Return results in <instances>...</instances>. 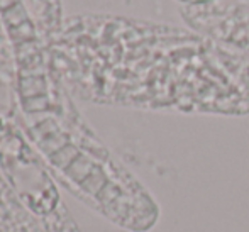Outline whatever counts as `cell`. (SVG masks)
Instances as JSON below:
<instances>
[{
    "instance_id": "6da1fadb",
    "label": "cell",
    "mask_w": 249,
    "mask_h": 232,
    "mask_svg": "<svg viewBox=\"0 0 249 232\" xmlns=\"http://www.w3.org/2000/svg\"><path fill=\"white\" fill-rule=\"evenodd\" d=\"M97 98L146 110L249 114V56L190 27L124 17L90 20Z\"/></svg>"
},
{
    "instance_id": "7a4b0ae2",
    "label": "cell",
    "mask_w": 249,
    "mask_h": 232,
    "mask_svg": "<svg viewBox=\"0 0 249 232\" xmlns=\"http://www.w3.org/2000/svg\"><path fill=\"white\" fill-rule=\"evenodd\" d=\"M180 16L190 29L236 48L249 56V3L181 5Z\"/></svg>"
},
{
    "instance_id": "3957f363",
    "label": "cell",
    "mask_w": 249,
    "mask_h": 232,
    "mask_svg": "<svg viewBox=\"0 0 249 232\" xmlns=\"http://www.w3.org/2000/svg\"><path fill=\"white\" fill-rule=\"evenodd\" d=\"M181 5H205V3H213L220 2V0H177Z\"/></svg>"
},
{
    "instance_id": "277c9868",
    "label": "cell",
    "mask_w": 249,
    "mask_h": 232,
    "mask_svg": "<svg viewBox=\"0 0 249 232\" xmlns=\"http://www.w3.org/2000/svg\"><path fill=\"white\" fill-rule=\"evenodd\" d=\"M248 2H249V0H248Z\"/></svg>"
}]
</instances>
